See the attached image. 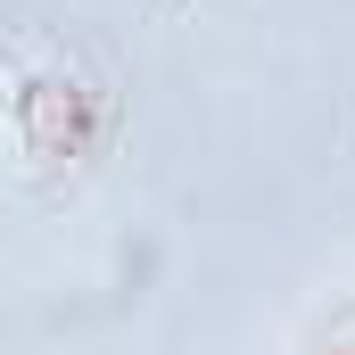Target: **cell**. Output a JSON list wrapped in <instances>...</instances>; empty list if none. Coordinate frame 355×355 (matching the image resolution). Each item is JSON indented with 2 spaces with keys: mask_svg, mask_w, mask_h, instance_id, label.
Masks as SVG:
<instances>
[{
  "mask_svg": "<svg viewBox=\"0 0 355 355\" xmlns=\"http://www.w3.org/2000/svg\"><path fill=\"white\" fill-rule=\"evenodd\" d=\"M314 355H355V314H347V322H339V331H331V339H322Z\"/></svg>",
  "mask_w": 355,
  "mask_h": 355,
  "instance_id": "1",
  "label": "cell"
}]
</instances>
